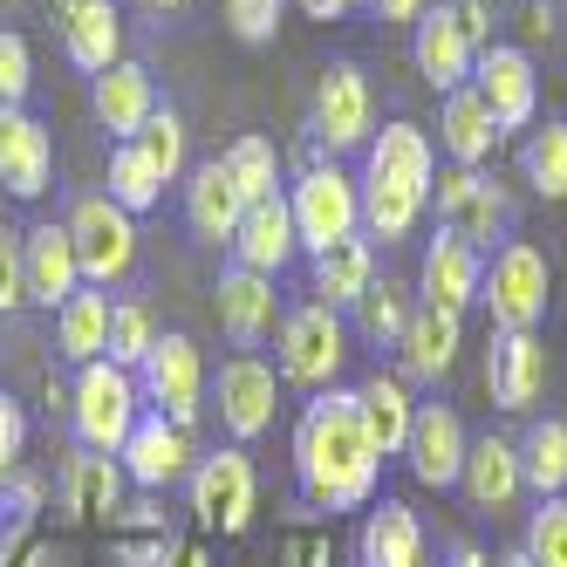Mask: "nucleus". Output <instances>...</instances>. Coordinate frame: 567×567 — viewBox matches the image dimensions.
I'll list each match as a JSON object with an SVG mask.
<instances>
[{
  "instance_id": "2",
  "label": "nucleus",
  "mask_w": 567,
  "mask_h": 567,
  "mask_svg": "<svg viewBox=\"0 0 567 567\" xmlns=\"http://www.w3.org/2000/svg\"><path fill=\"white\" fill-rule=\"evenodd\" d=\"M69 417H75V437H83V452H124L131 424L144 417V390L131 370H116V362H83L75 370V390H69Z\"/></svg>"
},
{
  "instance_id": "10",
  "label": "nucleus",
  "mask_w": 567,
  "mask_h": 567,
  "mask_svg": "<svg viewBox=\"0 0 567 567\" xmlns=\"http://www.w3.org/2000/svg\"><path fill=\"white\" fill-rule=\"evenodd\" d=\"M472 90L485 96V110H493L499 137H506V131H526V124H534V110H540V75H534V55L513 49V42L478 49V62H472Z\"/></svg>"
},
{
  "instance_id": "5",
  "label": "nucleus",
  "mask_w": 567,
  "mask_h": 567,
  "mask_svg": "<svg viewBox=\"0 0 567 567\" xmlns=\"http://www.w3.org/2000/svg\"><path fill=\"white\" fill-rule=\"evenodd\" d=\"M342 362H349V329H342L336 308L308 301V308H295L288 321H280V383H295V390H336Z\"/></svg>"
},
{
  "instance_id": "51",
  "label": "nucleus",
  "mask_w": 567,
  "mask_h": 567,
  "mask_svg": "<svg viewBox=\"0 0 567 567\" xmlns=\"http://www.w3.org/2000/svg\"><path fill=\"white\" fill-rule=\"evenodd\" d=\"M499 567H534V560H526V547H513V554H499Z\"/></svg>"
},
{
  "instance_id": "50",
  "label": "nucleus",
  "mask_w": 567,
  "mask_h": 567,
  "mask_svg": "<svg viewBox=\"0 0 567 567\" xmlns=\"http://www.w3.org/2000/svg\"><path fill=\"white\" fill-rule=\"evenodd\" d=\"M444 567H485V554H478V547H458V554L444 560Z\"/></svg>"
},
{
  "instance_id": "16",
  "label": "nucleus",
  "mask_w": 567,
  "mask_h": 567,
  "mask_svg": "<svg viewBox=\"0 0 567 567\" xmlns=\"http://www.w3.org/2000/svg\"><path fill=\"white\" fill-rule=\"evenodd\" d=\"M478 280H485V254L465 247L458 233H444V226H437V239L424 247V267H417V295H424V308L465 315V308L478 301Z\"/></svg>"
},
{
  "instance_id": "42",
  "label": "nucleus",
  "mask_w": 567,
  "mask_h": 567,
  "mask_svg": "<svg viewBox=\"0 0 567 567\" xmlns=\"http://www.w3.org/2000/svg\"><path fill=\"white\" fill-rule=\"evenodd\" d=\"M34 90V55L21 34H0V110H21Z\"/></svg>"
},
{
  "instance_id": "32",
  "label": "nucleus",
  "mask_w": 567,
  "mask_h": 567,
  "mask_svg": "<svg viewBox=\"0 0 567 567\" xmlns=\"http://www.w3.org/2000/svg\"><path fill=\"white\" fill-rule=\"evenodd\" d=\"M370 280H377V254H370V239H336L329 254H315V301L321 308H355L362 295H370Z\"/></svg>"
},
{
  "instance_id": "8",
  "label": "nucleus",
  "mask_w": 567,
  "mask_h": 567,
  "mask_svg": "<svg viewBox=\"0 0 567 567\" xmlns=\"http://www.w3.org/2000/svg\"><path fill=\"white\" fill-rule=\"evenodd\" d=\"M437 226L444 233H458L465 239V247H493V239H506L513 233V198L493 185V178H485L478 165H458V172H444L437 185Z\"/></svg>"
},
{
  "instance_id": "12",
  "label": "nucleus",
  "mask_w": 567,
  "mask_h": 567,
  "mask_svg": "<svg viewBox=\"0 0 567 567\" xmlns=\"http://www.w3.org/2000/svg\"><path fill=\"white\" fill-rule=\"evenodd\" d=\"M213 396H219V424L247 444V437H260V431L274 424V411H280V370H274V362H260V355H233V362H219Z\"/></svg>"
},
{
  "instance_id": "19",
  "label": "nucleus",
  "mask_w": 567,
  "mask_h": 567,
  "mask_svg": "<svg viewBox=\"0 0 567 567\" xmlns=\"http://www.w3.org/2000/svg\"><path fill=\"white\" fill-rule=\"evenodd\" d=\"M411 55H417V75L431 90H465L472 83V62H478V49L465 42V28L452 21V8H424L417 14V42H411Z\"/></svg>"
},
{
  "instance_id": "53",
  "label": "nucleus",
  "mask_w": 567,
  "mask_h": 567,
  "mask_svg": "<svg viewBox=\"0 0 567 567\" xmlns=\"http://www.w3.org/2000/svg\"><path fill=\"white\" fill-rule=\"evenodd\" d=\"M342 8H349V14H355V8H370V0H342Z\"/></svg>"
},
{
  "instance_id": "35",
  "label": "nucleus",
  "mask_w": 567,
  "mask_h": 567,
  "mask_svg": "<svg viewBox=\"0 0 567 567\" xmlns=\"http://www.w3.org/2000/svg\"><path fill=\"white\" fill-rule=\"evenodd\" d=\"M103 198L137 219V213H151L157 198H165V178L151 172V157H144L137 144H116V151H110V192H103Z\"/></svg>"
},
{
  "instance_id": "15",
  "label": "nucleus",
  "mask_w": 567,
  "mask_h": 567,
  "mask_svg": "<svg viewBox=\"0 0 567 567\" xmlns=\"http://www.w3.org/2000/svg\"><path fill=\"white\" fill-rule=\"evenodd\" d=\"M124 478L131 485H144V493H165V485H178V478H192V431H178L172 417H137L131 424V437H124Z\"/></svg>"
},
{
  "instance_id": "36",
  "label": "nucleus",
  "mask_w": 567,
  "mask_h": 567,
  "mask_svg": "<svg viewBox=\"0 0 567 567\" xmlns=\"http://www.w3.org/2000/svg\"><path fill=\"white\" fill-rule=\"evenodd\" d=\"M219 165L233 172V185H239V198H247V206H260V198L280 192V157H274L267 137H233Z\"/></svg>"
},
{
  "instance_id": "28",
  "label": "nucleus",
  "mask_w": 567,
  "mask_h": 567,
  "mask_svg": "<svg viewBox=\"0 0 567 567\" xmlns=\"http://www.w3.org/2000/svg\"><path fill=\"white\" fill-rule=\"evenodd\" d=\"M362 567H424V526L403 499H383L362 519V540H355Z\"/></svg>"
},
{
  "instance_id": "44",
  "label": "nucleus",
  "mask_w": 567,
  "mask_h": 567,
  "mask_svg": "<svg viewBox=\"0 0 567 567\" xmlns=\"http://www.w3.org/2000/svg\"><path fill=\"white\" fill-rule=\"evenodd\" d=\"M28 308V260H21V233L0 226V315Z\"/></svg>"
},
{
  "instance_id": "45",
  "label": "nucleus",
  "mask_w": 567,
  "mask_h": 567,
  "mask_svg": "<svg viewBox=\"0 0 567 567\" xmlns=\"http://www.w3.org/2000/svg\"><path fill=\"white\" fill-rule=\"evenodd\" d=\"M21 452H28V417H21V403L0 390V478L21 472Z\"/></svg>"
},
{
  "instance_id": "31",
  "label": "nucleus",
  "mask_w": 567,
  "mask_h": 567,
  "mask_svg": "<svg viewBox=\"0 0 567 567\" xmlns=\"http://www.w3.org/2000/svg\"><path fill=\"white\" fill-rule=\"evenodd\" d=\"M437 144L452 151V165H485V157H493L499 124H493V110H485V96L472 83L444 96V110H437Z\"/></svg>"
},
{
  "instance_id": "23",
  "label": "nucleus",
  "mask_w": 567,
  "mask_h": 567,
  "mask_svg": "<svg viewBox=\"0 0 567 567\" xmlns=\"http://www.w3.org/2000/svg\"><path fill=\"white\" fill-rule=\"evenodd\" d=\"M458 485H465V499L478 506V513H506L513 499H519V444H506V437H472L465 444V472H458Z\"/></svg>"
},
{
  "instance_id": "29",
  "label": "nucleus",
  "mask_w": 567,
  "mask_h": 567,
  "mask_svg": "<svg viewBox=\"0 0 567 567\" xmlns=\"http://www.w3.org/2000/svg\"><path fill=\"white\" fill-rule=\"evenodd\" d=\"M110 315H116V301H110L103 288H75V295L55 308V349L75 362V370L110 355Z\"/></svg>"
},
{
  "instance_id": "41",
  "label": "nucleus",
  "mask_w": 567,
  "mask_h": 567,
  "mask_svg": "<svg viewBox=\"0 0 567 567\" xmlns=\"http://www.w3.org/2000/svg\"><path fill=\"white\" fill-rule=\"evenodd\" d=\"M526 560L534 567H567V493L540 499V513L526 519Z\"/></svg>"
},
{
  "instance_id": "21",
  "label": "nucleus",
  "mask_w": 567,
  "mask_h": 567,
  "mask_svg": "<svg viewBox=\"0 0 567 567\" xmlns=\"http://www.w3.org/2000/svg\"><path fill=\"white\" fill-rule=\"evenodd\" d=\"M219 321H226V336H233L239 349H254V342H267L288 315H280V295H274L267 274L226 267V274H219Z\"/></svg>"
},
{
  "instance_id": "48",
  "label": "nucleus",
  "mask_w": 567,
  "mask_h": 567,
  "mask_svg": "<svg viewBox=\"0 0 567 567\" xmlns=\"http://www.w3.org/2000/svg\"><path fill=\"white\" fill-rule=\"evenodd\" d=\"M424 8H431V0H370V14H377L383 28H417Z\"/></svg>"
},
{
  "instance_id": "25",
  "label": "nucleus",
  "mask_w": 567,
  "mask_h": 567,
  "mask_svg": "<svg viewBox=\"0 0 567 567\" xmlns=\"http://www.w3.org/2000/svg\"><path fill=\"white\" fill-rule=\"evenodd\" d=\"M355 411H362V431H370L377 458H403V444H411V424H417V396L403 390V377H370L355 383Z\"/></svg>"
},
{
  "instance_id": "3",
  "label": "nucleus",
  "mask_w": 567,
  "mask_h": 567,
  "mask_svg": "<svg viewBox=\"0 0 567 567\" xmlns=\"http://www.w3.org/2000/svg\"><path fill=\"white\" fill-rule=\"evenodd\" d=\"M288 213H295L301 254H329L336 239H355V226H362V185L342 165H308L288 185Z\"/></svg>"
},
{
  "instance_id": "38",
  "label": "nucleus",
  "mask_w": 567,
  "mask_h": 567,
  "mask_svg": "<svg viewBox=\"0 0 567 567\" xmlns=\"http://www.w3.org/2000/svg\"><path fill=\"white\" fill-rule=\"evenodd\" d=\"M151 342H157V321H151V308L144 301H116V315H110V355L103 362H116V370H144V355H151Z\"/></svg>"
},
{
  "instance_id": "52",
  "label": "nucleus",
  "mask_w": 567,
  "mask_h": 567,
  "mask_svg": "<svg viewBox=\"0 0 567 567\" xmlns=\"http://www.w3.org/2000/svg\"><path fill=\"white\" fill-rule=\"evenodd\" d=\"M151 8H185V0H151Z\"/></svg>"
},
{
  "instance_id": "18",
  "label": "nucleus",
  "mask_w": 567,
  "mask_h": 567,
  "mask_svg": "<svg viewBox=\"0 0 567 567\" xmlns=\"http://www.w3.org/2000/svg\"><path fill=\"white\" fill-rule=\"evenodd\" d=\"M49 172H55V144L42 131V116H28V103L0 110V185L14 198H42Z\"/></svg>"
},
{
  "instance_id": "27",
  "label": "nucleus",
  "mask_w": 567,
  "mask_h": 567,
  "mask_svg": "<svg viewBox=\"0 0 567 567\" xmlns=\"http://www.w3.org/2000/svg\"><path fill=\"white\" fill-rule=\"evenodd\" d=\"M403 377H417V383H437L444 370L458 362V315H444V308H411V321H403Z\"/></svg>"
},
{
  "instance_id": "9",
  "label": "nucleus",
  "mask_w": 567,
  "mask_h": 567,
  "mask_svg": "<svg viewBox=\"0 0 567 567\" xmlns=\"http://www.w3.org/2000/svg\"><path fill=\"white\" fill-rule=\"evenodd\" d=\"M254 499H260V478H254V458L239 452V444H226V452L192 465V513H198V526H213V534H247Z\"/></svg>"
},
{
  "instance_id": "40",
  "label": "nucleus",
  "mask_w": 567,
  "mask_h": 567,
  "mask_svg": "<svg viewBox=\"0 0 567 567\" xmlns=\"http://www.w3.org/2000/svg\"><path fill=\"white\" fill-rule=\"evenodd\" d=\"M131 144L151 157V172L165 178V185L185 172V124H178V110H151V116H144V131H137Z\"/></svg>"
},
{
  "instance_id": "7",
  "label": "nucleus",
  "mask_w": 567,
  "mask_h": 567,
  "mask_svg": "<svg viewBox=\"0 0 567 567\" xmlns=\"http://www.w3.org/2000/svg\"><path fill=\"white\" fill-rule=\"evenodd\" d=\"M137 390L144 403H157V417H172L178 431L198 424V411H206V355H198L192 336H157L151 355H144V370H137Z\"/></svg>"
},
{
  "instance_id": "37",
  "label": "nucleus",
  "mask_w": 567,
  "mask_h": 567,
  "mask_svg": "<svg viewBox=\"0 0 567 567\" xmlns=\"http://www.w3.org/2000/svg\"><path fill=\"white\" fill-rule=\"evenodd\" d=\"M519 172H526V185H534L540 198H567V124H547V131L526 137Z\"/></svg>"
},
{
  "instance_id": "4",
  "label": "nucleus",
  "mask_w": 567,
  "mask_h": 567,
  "mask_svg": "<svg viewBox=\"0 0 567 567\" xmlns=\"http://www.w3.org/2000/svg\"><path fill=\"white\" fill-rule=\"evenodd\" d=\"M547 288H554L547 254L534 239H506L493 254V267H485V280H478V301L493 308V329H540Z\"/></svg>"
},
{
  "instance_id": "14",
  "label": "nucleus",
  "mask_w": 567,
  "mask_h": 567,
  "mask_svg": "<svg viewBox=\"0 0 567 567\" xmlns=\"http://www.w3.org/2000/svg\"><path fill=\"white\" fill-rule=\"evenodd\" d=\"M465 424L452 403H417V424H411V444H403V465H411L417 485H431V493H444V485H458L465 472Z\"/></svg>"
},
{
  "instance_id": "43",
  "label": "nucleus",
  "mask_w": 567,
  "mask_h": 567,
  "mask_svg": "<svg viewBox=\"0 0 567 567\" xmlns=\"http://www.w3.org/2000/svg\"><path fill=\"white\" fill-rule=\"evenodd\" d=\"M280 8L288 0H226V28L239 34V42H274V28H280Z\"/></svg>"
},
{
  "instance_id": "22",
  "label": "nucleus",
  "mask_w": 567,
  "mask_h": 567,
  "mask_svg": "<svg viewBox=\"0 0 567 567\" xmlns=\"http://www.w3.org/2000/svg\"><path fill=\"white\" fill-rule=\"evenodd\" d=\"M90 103H96V124L116 137V144H131L137 131H144V116L157 110V90H151V69L144 62H110L103 75H96V90H90Z\"/></svg>"
},
{
  "instance_id": "11",
  "label": "nucleus",
  "mask_w": 567,
  "mask_h": 567,
  "mask_svg": "<svg viewBox=\"0 0 567 567\" xmlns=\"http://www.w3.org/2000/svg\"><path fill=\"white\" fill-rule=\"evenodd\" d=\"M485 390H493L499 411H534L547 396V342L534 329H499L485 349Z\"/></svg>"
},
{
  "instance_id": "17",
  "label": "nucleus",
  "mask_w": 567,
  "mask_h": 567,
  "mask_svg": "<svg viewBox=\"0 0 567 567\" xmlns=\"http://www.w3.org/2000/svg\"><path fill=\"white\" fill-rule=\"evenodd\" d=\"M295 254H301V239H295L288 192H274V198H260V206H247V213H239V233H233V267L280 280V267H288Z\"/></svg>"
},
{
  "instance_id": "46",
  "label": "nucleus",
  "mask_w": 567,
  "mask_h": 567,
  "mask_svg": "<svg viewBox=\"0 0 567 567\" xmlns=\"http://www.w3.org/2000/svg\"><path fill=\"white\" fill-rule=\"evenodd\" d=\"M116 560H124V567H165L172 560V534H165V526H151L144 540H116Z\"/></svg>"
},
{
  "instance_id": "30",
  "label": "nucleus",
  "mask_w": 567,
  "mask_h": 567,
  "mask_svg": "<svg viewBox=\"0 0 567 567\" xmlns=\"http://www.w3.org/2000/svg\"><path fill=\"white\" fill-rule=\"evenodd\" d=\"M62 506L69 519H116L124 513V465L110 452H83L62 472Z\"/></svg>"
},
{
  "instance_id": "13",
  "label": "nucleus",
  "mask_w": 567,
  "mask_h": 567,
  "mask_svg": "<svg viewBox=\"0 0 567 567\" xmlns=\"http://www.w3.org/2000/svg\"><path fill=\"white\" fill-rule=\"evenodd\" d=\"M370 124H377V103H370V83H362L355 62H329L315 83V137L329 151H355L370 144Z\"/></svg>"
},
{
  "instance_id": "33",
  "label": "nucleus",
  "mask_w": 567,
  "mask_h": 567,
  "mask_svg": "<svg viewBox=\"0 0 567 567\" xmlns=\"http://www.w3.org/2000/svg\"><path fill=\"white\" fill-rule=\"evenodd\" d=\"M362 172H390V178H403V185H424V192H431L437 151H431V137H424L417 124H383V131L370 137V165H362Z\"/></svg>"
},
{
  "instance_id": "39",
  "label": "nucleus",
  "mask_w": 567,
  "mask_h": 567,
  "mask_svg": "<svg viewBox=\"0 0 567 567\" xmlns=\"http://www.w3.org/2000/svg\"><path fill=\"white\" fill-rule=\"evenodd\" d=\"M411 288H396V280H370V295L355 301V321H362V336L370 342H396L403 336V321H411Z\"/></svg>"
},
{
  "instance_id": "6",
  "label": "nucleus",
  "mask_w": 567,
  "mask_h": 567,
  "mask_svg": "<svg viewBox=\"0 0 567 567\" xmlns=\"http://www.w3.org/2000/svg\"><path fill=\"white\" fill-rule=\"evenodd\" d=\"M69 239H75V267H83V288H110L137 267V226L124 206H110L103 192H83L69 206Z\"/></svg>"
},
{
  "instance_id": "20",
  "label": "nucleus",
  "mask_w": 567,
  "mask_h": 567,
  "mask_svg": "<svg viewBox=\"0 0 567 567\" xmlns=\"http://www.w3.org/2000/svg\"><path fill=\"white\" fill-rule=\"evenodd\" d=\"M21 260H28V301H42V308H62L75 288H83L75 239H69V226H55V219H42L34 233H21Z\"/></svg>"
},
{
  "instance_id": "47",
  "label": "nucleus",
  "mask_w": 567,
  "mask_h": 567,
  "mask_svg": "<svg viewBox=\"0 0 567 567\" xmlns=\"http://www.w3.org/2000/svg\"><path fill=\"white\" fill-rule=\"evenodd\" d=\"M452 21L465 28L472 49H493V14H485V0H452Z\"/></svg>"
},
{
  "instance_id": "1",
  "label": "nucleus",
  "mask_w": 567,
  "mask_h": 567,
  "mask_svg": "<svg viewBox=\"0 0 567 567\" xmlns=\"http://www.w3.org/2000/svg\"><path fill=\"white\" fill-rule=\"evenodd\" d=\"M377 444L362 431L355 390H315V403L295 424V478L315 513H355L377 499Z\"/></svg>"
},
{
  "instance_id": "49",
  "label": "nucleus",
  "mask_w": 567,
  "mask_h": 567,
  "mask_svg": "<svg viewBox=\"0 0 567 567\" xmlns=\"http://www.w3.org/2000/svg\"><path fill=\"white\" fill-rule=\"evenodd\" d=\"M165 567H213V560H206V547H172Z\"/></svg>"
},
{
  "instance_id": "24",
  "label": "nucleus",
  "mask_w": 567,
  "mask_h": 567,
  "mask_svg": "<svg viewBox=\"0 0 567 567\" xmlns=\"http://www.w3.org/2000/svg\"><path fill=\"white\" fill-rule=\"evenodd\" d=\"M239 213H247V198H239L233 172L219 165H198L192 185H185V226L206 239V247H233V233H239Z\"/></svg>"
},
{
  "instance_id": "26",
  "label": "nucleus",
  "mask_w": 567,
  "mask_h": 567,
  "mask_svg": "<svg viewBox=\"0 0 567 567\" xmlns=\"http://www.w3.org/2000/svg\"><path fill=\"white\" fill-rule=\"evenodd\" d=\"M62 49L75 69L103 75L110 62H124V21H116L110 0H69L62 8Z\"/></svg>"
},
{
  "instance_id": "34",
  "label": "nucleus",
  "mask_w": 567,
  "mask_h": 567,
  "mask_svg": "<svg viewBox=\"0 0 567 567\" xmlns=\"http://www.w3.org/2000/svg\"><path fill=\"white\" fill-rule=\"evenodd\" d=\"M519 478L534 485L540 499H560L567 493V424L560 417H540L534 431L519 437Z\"/></svg>"
}]
</instances>
